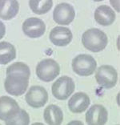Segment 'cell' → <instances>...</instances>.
Segmentation results:
<instances>
[{"mask_svg": "<svg viewBox=\"0 0 120 125\" xmlns=\"http://www.w3.org/2000/svg\"><path fill=\"white\" fill-rule=\"evenodd\" d=\"M82 43L86 49L96 53L105 49L108 43V38L102 31L97 28H91L83 33Z\"/></svg>", "mask_w": 120, "mask_h": 125, "instance_id": "cell-1", "label": "cell"}, {"mask_svg": "<svg viewBox=\"0 0 120 125\" xmlns=\"http://www.w3.org/2000/svg\"><path fill=\"white\" fill-rule=\"evenodd\" d=\"M97 67L95 59L90 55L81 54L72 60V69L74 72L80 76H89L95 72Z\"/></svg>", "mask_w": 120, "mask_h": 125, "instance_id": "cell-2", "label": "cell"}, {"mask_svg": "<svg viewBox=\"0 0 120 125\" xmlns=\"http://www.w3.org/2000/svg\"><path fill=\"white\" fill-rule=\"evenodd\" d=\"M60 73L59 64L52 59H46L39 62L36 67V75L44 82L54 80Z\"/></svg>", "mask_w": 120, "mask_h": 125, "instance_id": "cell-3", "label": "cell"}, {"mask_svg": "<svg viewBox=\"0 0 120 125\" xmlns=\"http://www.w3.org/2000/svg\"><path fill=\"white\" fill-rule=\"evenodd\" d=\"M29 85V79L19 75H7L4 82L6 92L15 96L22 95Z\"/></svg>", "mask_w": 120, "mask_h": 125, "instance_id": "cell-4", "label": "cell"}, {"mask_svg": "<svg viewBox=\"0 0 120 125\" xmlns=\"http://www.w3.org/2000/svg\"><path fill=\"white\" fill-rule=\"evenodd\" d=\"M75 89V82L69 76H62L52 85V94L57 99L65 100L69 98Z\"/></svg>", "mask_w": 120, "mask_h": 125, "instance_id": "cell-5", "label": "cell"}, {"mask_svg": "<svg viewBox=\"0 0 120 125\" xmlns=\"http://www.w3.org/2000/svg\"><path fill=\"white\" fill-rule=\"evenodd\" d=\"M96 82L106 89H110L117 83V72L110 65H102L99 67L95 75Z\"/></svg>", "mask_w": 120, "mask_h": 125, "instance_id": "cell-6", "label": "cell"}, {"mask_svg": "<svg viewBox=\"0 0 120 125\" xmlns=\"http://www.w3.org/2000/svg\"><path fill=\"white\" fill-rule=\"evenodd\" d=\"M26 101L34 108L43 107L48 101V93L43 87L32 86L26 94Z\"/></svg>", "mask_w": 120, "mask_h": 125, "instance_id": "cell-7", "label": "cell"}, {"mask_svg": "<svg viewBox=\"0 0 120 125\" xmlns=\"http://www.w3.org/2000/svg\"><path fill=\"white\" fill-rule=\"evenodd\" d=\"M75 17V11L71 5L62 2L55 7L53 12V19L56 23L69 25Z\"/></svg>", "mask_w": 120, "mask_h": 125, "instance_id": "cell-8", "label": "cell"}, {"mask_svg": "<svg viewBox=\"0 0 120 125\" xmlns=\"http://www.w3.org/2000/svg\"><path fill=\"white\" fill-rule=\"evenodd\" d=\"M20 111L18 103L9 96L0 97V120L3 121L13 119Z\"/></svg>", "mask_w": 120, "mask_h": 125, "instance_id": "cell-9", "label": "cell"}, {"mask_svg": "<svg viewBox=\"0 0 120 125\" xmlns=\"http://www.w3.org/2000/svg\"><path fill=\"white\" fill-rule=\"evenodd\" d=\"M22 29L27 36L36 39L44 35L46 25L44 22L39 18H29L23 22Z\"/></svg>", "mask_w": 120, "mask_h": 125, "instance_id": "cell-10", "label": "cell"}, {"mask_svg": "<svg viewBox=\"0 0 120 125\" xmlns=\"http://www.w3.org/2000/svg\"><path fill=\"white\" fill-rule=\"evenodd\" d=\"M108 120L107 110L102 105L95 104L86 113V122L90 125H103Z\"/></svg>", "mask_w": 120, "mask_h": 125, "instance_id": "cell-11", "label": "cell"}, {"mask_svg": "<svg viewBox=\"0 0 120 125\" xmlns=\"http://www.w3.org/2000/svg\"><path fill=\"white\" fill-rule=\"evenodd\" d=\"M51 42L58 47H66L72 41V32L67 27H56L50 31L49 35Z\"/></svg>", "mask_w": 120, "mask_h": 125, "instance_id": "cell-12", "label": "cell"}, {"mask_svg": "<svg viewBox=\"0 0 120 125\" xmlns=\"http://www.w3.org/2000/svg\"><path fill=\"white\" fill-rule=\"evenodd\" d=\"M90 103V99L88 95L84 92H77L68 101V107L71 112L79 114L87 110Z\"/></svg>", "mask_w": 120, "mask_h": 125, "instance_id": "cell-13", "label": "cell"}, {"mask_svg": "<svg viewBox=\"0 0 120 125\" xmlns=\"http://www.w3.org/2000/svg\"><path fill=\"white\" fill-rule=\"evenodd\" d=\"M115 12L107 5H101L95 11V19L99 25L110 26L115 20Z\"/></svg>", "mask_w": 120, "mask_h": 125, "instance_id": "cell-14", "label": "cell"}, {"mask_svg": "<svg viewBox=\"0 0 120 125\" xmlns=\"http://www.w3.org/2000/svg\"><path fill=\"white\" fill-rule=\"evenodd\" d=\"M19 10V4L15 0H0V19L10 20L17 15Z\"/></svg>", "mask_w": 120, "mask_h": 125, "instance_id": "cell-15", "label": "cell"}, {"mask_svg": "<svg viewBox=\"0 0 120 125\" xmlns=\"http://www.w3.org/2000/svg\"><path fill=\"white\" fill-rule=\"evenodd\" d=\"M43 118L49 125H60L63 120V113L58 106L50 104L44 110Z\"/></svg>", "mask_w": 120, "mask_h": 125, "instance_id": "cell-16", "label": "cell"}, {"mask_svg": "<svg viewBox=\"0 0 120 125\" xmlns=\"http://www.w3.org/2000/svg\"><path fill=\"white\" fill-rule=\"evenodd\" d=\"M15 58V47L8 42H0V64L6 65Z\"/></svg>", "mask_w": 120, "mask_h": 125, "instance_id": "cell-17", "label": "cell"}, {"mask_svg": "<svg viewBox=\"0 0 120 125\" xmlns=\"http://www.w3.org/2000/svg\"><path fill=\"white\" fill-rule=\"evenodd\" d=\"M29 6L34 13L37 15H44L50 11L53 6L51 0H39V1H29Z\"/></svg>", "mask_w": 120, "mask_h": 125, "instance_id": "cell-18", "label": "cell"}, {"mask_svg": "<svg viewBox=\"0 0 120 125\" xmlns=\"http://www.w3.org/2000/svg\"><path fill=\"white\" fill-rule=\"evenodd\" d=\"M7 75H19L24 76L29 79L30 75V71L29 67L24 62H17L11 64L7 69Z\"/></svg>", "mask_w": 120, "mask_h": 125, "instance_id": "cell-19", "label": "cell"}, {"mask_svg": "<svg viewBox=\"0 0 120 125\" xmlns=\"http://www.w3.org/2000/svg\"><path fill=\"white\" fill-rule=\"evenodd\" d=\"M5 123L8 125H28L30 124V117L25 110L20 109L16 116L10 120L5 121Z\"/></svg>", "mask_w": 120, "mask_h": 125, "instance_id": "cell-20", "label": "cell"}, {"mask_svg": "<svg viewBox=\"0 0 120 125\" xmlns=\"http://www.w3.org/2000/svg\"><path fill=\"white\" fill-rule=\"evenodd\" d=\"M5 34H6V27L3 24V22L0 21V39L3 38Z\"/></svg>", "mask_w": 120, "mask_h": 125, "instance_id": "cell-21", "label": "cell"}]
</instances>
